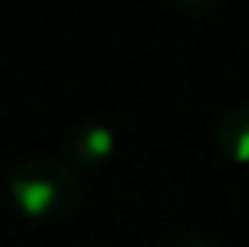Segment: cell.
<instances>
[{
  "label": "cell",
  "instance_id": "cell-1",
  "mask_svg": "<svg viewBox=\"0 0 249 247\" xmlns=\"http://www.w3.org/2000/svg\"><path fill=\"white\" fill-rule=\"evenodd\" d=\"M11 197L35 218H61L82 199V186L74 170L56 160H29L11 173Z\"/></svg>",
  "mask_w": 249,
  "mask_h": 247
},
{
  "label": "cell",
  "instance_id": "cell-2",
  "mask_svg": "<svg viewBox=\"0 0 249 247\" xmlns=\"http://www.w3.org/2000/svg\"><path fill=\"white\" fill-rule=\"evenodd\" d=\"M111 149H114L111 131L96 122H80L67 141L69 160L80 168H98L101 162L109 160Z\"/></svg>",
  "mask_w": 249,
  "mask_h": 247
},
{
  "label": "cell",
  "instance_id": "cell-3",
  "mask_svg": "<svg viewBox=\"0 0 249 247\" xmlns=\"http://www.w3.org/2000/svg\"><path fill=\"white\" fill-rule=\"evenodd\" d=\"M215 144L228 160L249 165V107L231 109L217 120Z\"/></svg>",
  "mask_w": 249,
  "mask_h": 247
},
{
  "label": "cell",
  "instance_id": "cell-4",
  "mask_svg": "<svg viewBox=\"0 0 249 247\" xmlns=\"http://www.w3.org/2000/svg\"><path fill=\"white\" fill-rule=\"evenodd\" d=\"M173 5H178V8H186V11H204L210 8L215 0H170Z\"/></svg>",
  "mask_w": 249,
  "mask_h": 247
},
{
  "label": "cell",
  "instance_id": "cell-5",
  "mask_svg": "<svg viewBox=\"0 0 249 247\" xmlns=\"http://www.w3.org/2000/svg\"><path fill=\"white\" fill-rule=\"evenodd\" d=\"M170 247H212V245L210 242H201V239H180V242H175Z\"/></svg>",
  "mask_w": 249,
  "mask_h": 247
}]
</instances>
